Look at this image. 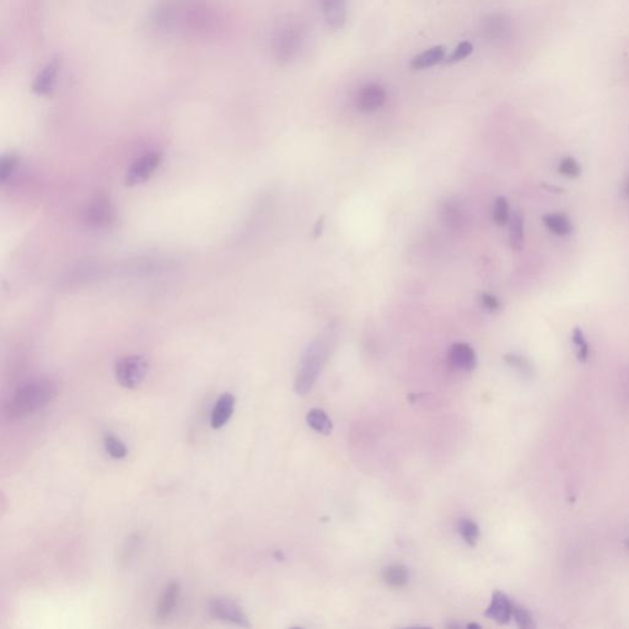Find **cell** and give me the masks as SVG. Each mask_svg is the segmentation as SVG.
Wrapping results in <instances>:
<instances>
[{"mask_svg": "<svg viewBox=\"0 0 629 629\" xmlns=\"http://www.w3.org/2000/svg\"><path fill=\"white\" fill-rule=\"evenodd\" d=\"M58 395V383L53 378H36L16 388L3 407L8 421H19L39 412Z\"/></svg>", "mask_w": 629, "mask_h": 629, "instance_id": "6da1fadb", "label": "cell"}, {"mask_svg": "<svg viewBox=\"0 0 629 629\" xmlns=\"http://www.w3.org/2000/svg\"><path fill=\"white\" fill-rule=\"evenodd\" d=\"M332 342H333V331L329 327V329H327L319 338L316 339L314 343L310 344L309 348L306 349L301 359L299 373L295 381V391L299 395L309 392L314 386L331 354Z\"/></svg>", "mask_w": 629, "mask_h": 629, "instance_id": "7a4b0ae2", "label": "cell"}, {"mask_svg": "<svg viewBox=\"0 0 629 629\" xmlns=\"http://www.w3.org/2000/svg\"><path fill=\"white\" fill-rule=\"evenodd\" d=\"M149 371V363L143 355H126L114 365V376L122 388L134 390L142 385Z\"/></svg>", "mask_w": 629, "mask_h": 629, "instance_id": "3957f363", "label": "cell"}, {"mask_svg": "<svg viewBox=\"0 0 629 629\" xmlns=\"http://www.w3.org/2000/svg\"><path fill=\"white\" fill-rule=\"evenodd\" d=\"M208 611L213 618L221 622L235 624L246 628L251 627L250 621L245 611L234 600L227 597H214L208 604Z\"/></svg>", "mask_w": 629, "mask_h": 629, "instance_id": "277c9868", "label": "cell"}, {"mask_svg": "<svg viewBox=\"0 0 629 629\" xmlns=\"http://www.w3.org/2000/svg\"><path fill=\"white\" fill-rule=\"evenodd\" d=\"M162 161V154L157 150H152L138 157L126 172V186L134 187L147 182L157 171Z\"/></svg>", "mask_w": 629, "mask_h": 629, "instance_id": "5b68a950", "label": "cell"}, {"mask_svg": "<svg viewBox=\"0 0 629 629\" xmlns=\"http://www.w3.org/2000/svg\"><path fill=\"white\" fill-rule=\"evenodd\" d=\"M84 220L95 229H103L111 225L114 221V209L107 197L93 198L84 213Z\"/></svg>", "mask_w": 629, "mask_h": 629, "instance_id": "8992f818", "label": "cell"}, {"mask_svg": "<svg viewBox=\"0 0 629 629\" xmlns=\"http://www.w3.org/2000/svg\"><path fill=\"white\" fill-rule=\"evenodd\" d=\"M275 53L280 62H288L294 57L300 44L299 29L288 25L280 29L274 39Z\"/></svg>", "mask_w": 629, "mask_h": 629, "instance_id": "52a82bcc", "label": "cell"}, {"mask_svg": "<svg viewBox=\"0 0 629 629\" xmlns=\"http://www.w3.org/2000/svg\"><path fill=\"white\" fill-rule=\"evenodd\" d=\"M60 69H62V59L59 57H55L46 64L34 80L32 91L39 96H47L52 93L58 80Z\"/></svg>", "mask_w": 629, "mask_h": 629, "instance_id": "ba28073f", "label": "cell"}, {"mask_svg": "<svg viewBox=\"0 0 629 629\" xmlns=\"http://www.w3.org/2000/svg\"><path fill=\"white\" fill-rule=\"evenodd\" d=\"M180 595H181V585L178 581H170L165 586L154 614V618L157 623H162L170 618V616L173 614L178 604Z\"/></svg>", "mask_w": 629, "mask_h": 629, "instance_id": "9c48e42d", "label": "cell"}, {"mask_svg": "<svg viewBox=\"0 0 629 629\" xmlns=\"http://www.w3.org/2000/svg\"><path fill=\"white\" fill-rule=\"evenodd\" d=\"M386 91L378 84H368L360 90L357 105L363 112H373L383 107L386 102Z\"/></svg>", "mask_w": 629, "mask_h": 629, "instance_id": "30bf717a", "label": "cell"}, {"mask_svg": "<svg viewBox=\"0 0 629 629\" xmlns=\"http://www.w3.org/2000/svg\"><path fill=\"white\" fill-rule=\"evenodd\" d=\"M449 363L452 368L457 370H463V371H471L476 368L477 355L475 349L472 348L470 344L467 343H455L452 344L451 348L447 354Z\"/></svg>", "mask_w": 629, "mask_h": 629, "instance_id": "8fae6325", "label": "cell"}, {"mask_svg": "<svg viewBox=\"0 0 629 629\" xmlns=\"http://www.w3.org/2000/svg\"><path fill=\"white\" fill-rule=\"evenodd\" d=\"M514 604L510 599L501 591H496L491 597V604L486 607V617L496 621L498 623H508L512 617Z\"/></svg>", "mask_w": 629, "mask_h": 629, "instance_id": "7c38bea8", "label": "cell"}, {"mask_svg": "<svg viewBox=\"0 0 629 629\" xmlns=\"http://www.w3.org/2000/svg\"><path fill=\"white\" fill-rule=\"evenodd\" d=\"M235 402V397L231 393L221 395L211 411V425L213 429H220L230 421Z\"/></svg>", "mask_w": 629, "mask_h": 629, "instance_id": "4fadbf2b", "label": "cell"}, {"mask_svg": "<svg viewBox=\"0 0 629 629\" xmlns=\"http://www.w3.org/2000/svg\"><path fill=\"white\" fill-rule=\"evenodd\" d=\"M326 22L331 29H340L347 21V0H322Z\"/></svg>", "mask_w": 629, "mask_h": 629, "instance_id": "5bb4252c", "label": "cell"}, {"mask_svg": "<svg viewBox=\"0 0 629 629\" xmlns=\"http://www.w3.org/2000/svg\"><path fill=\"white\" fill-rule=\"evenodd\" d=\"M446 55V49L442 46H435L423 53L418 54L411 62V68L414 70H424L442 63Z\"/></svg>", "mask_w": 629, "mask_h": 629, "instance_id": "9a60e30c", "label": "cell"}, {"mask_svg": "<svg viewBox=\"0 0 629 629\" xmlns=\"http://www.w3.org/2000/svg\"><path fill=\"white\" fill-rule=\"evenodd\" d=\"M524 225H525V219L524 214L520 211H515L510 216L509 221V242H510L511 249L515 251H521L524 249V242H525V231H524Z\"/></svg>", "mask_w": 629, "mask_h": 629, "instance_id": "2e32d148", "label": "cell"}, {"mask_svg": "<svg viewBox=\"0 0 629 629\" xmlns=\"http://www.w3.org/2000/svg\"><path fill=\"white\" fill-rule=\"evenodd\" d=\"M383 579L392 588H403L408 584L409 573L402 564H390L383 569Z\"/></svg>", "mask_w": 629, "mask_h": 629, "instance_id": "e0dca14e", "label": "cell"}, {"mask_svg": "<svg viewBox=\"0 0 629 629\" xmlns=\"http://www.w3.org/2000/svg\"><path fill=\"white\" fill-rule=\"evenodd\" d=\"M543 224L545 227L557 236H567L571 231V223L569 218L563 213H552L543 216Z\"/></svg>", "mask_w": 629, "mask_h": 629, "instance_id": "ac0fdd59", "label": "cell"}, {"mask_svg": "<svg viewBox=\"0 0 629 629\" xmlns=\"http://www.w3.org/2000/svg\"><path fill=\"white\" fill-rule=\"evenodd\" d=\"M482 29H483L486 39H499L505 36L509 26H508V21L504 16L491 15L484 20V24Z\"/></svg>", "mask_w": 629, "mask_h": 629, "instance_id": "d6986e66", "label": "cell"}, {"mask_svg": "<svg viewBox=\"0 0 629 629\" xmlns=\"http://www.w3.org/2000/svg\"><path fill=\"white\" fill-rule=\"evenodd\" d=\"M306 422L314 432H321L324 435H329L332 432V422L324 409L314 408L306 416Z\"/></svg>", "mask_w": 629, "mask_h": 629, "instance_id": "ffe728a7", "label": "cell"}, {"mask_svg": "<svg viewBox=\"0 0 629 629\" xmlns=\"http://www.w3.org/2000/svg\"><path fill=\"white\" fill-rule=\"evenodd\" d=\"M142 545V537L139 535H133L128 537V540L124 542V545L121 548L119 555H118V562L122 565H127L131 560L135 557L138 550H140Z\"/></svg>", "mask_w": 629, "mask_h": 629, "instance_id": "44dd1931", "label": "cell"}, {"mask_svg": "<svg viewBox=\"0 0 629 629\" xmlns=\"http://www.w3.org/2000/svg\"><path fill=\"white\" fill-rule=\"evenodd\" d=\"M504 360L509 366L515 369L522 378H531L534 376V368L525 357L519 354L509 353L504 357Z\"/></svg>", "mask_w": 629, "mask_h": 629, "instance_id": "7402d4cb", "label": "cell"}, {"mask_svg": "<svg viewBox=\"0 0 629 629\" xmlns=\"http://www.w3.org/2000/svg\"><path fill=\"white\" fill-rule=\"evenodd\" d=\"M103 445L105 450L110 456L116 460H122L124 457H127L128 449L117 437H114L112 434H107L103 437Z\"/></svg>", "mask_w": 629, "mask_h": 629, "instance_id": "603a6c76", "label": "cell"}, {"mask_svg": "<svg viewBox=\"0 0 629 629\" xmlns=\"http://www.w3.org/2000/svg\"><path fill=\"white\" fill-rule=\"evenodd\" d=\"M458 531L467 545H475L479 538V527L471 519H461L458 521Z\"/></svg>", "mask_w": 629, "mask_h": 629, "instance_id": "cb8c5ba5", "label": "cell"}, {"mask_svg": "<svg viewBox=\"0 0 629 629\" xmlns=\"http://www.w3.org/2000/svg\"><path fill=\"white\" fill-rule=\"evenodd\" d=\"M510 216L508 199L505 197H498L494 201V208H493V219L496 221V225L504 226L509 224Z\"/></svg>", "mask_w": 629, "mask_h": 629, "instance_id": "d4e9b609", "label": "cell"}, {"mask_svg": "<svg viewBox=\"0 0 629 629\" xmlns=\"http://www.w3.org/2000/svg\"><path fill=\"white\" fill-rule=\"evenodd\" d=\"M571 339L575 347L578 349V359L581 363H585L589 358V344L586 342L584 332L580 327H575L573 333H571Z\"/></svg>", "mask_w": 629, "mask_h": 629, "instance_id": "484cf974", "label": "cell"}, {"mask_svg": "<svg viewBox=\"0 0 629 629\" xmlns=\"http://www.w3.org/2000/svg\"><path fill=\"white\" fill-rule=\"evenodd\" d=\"M558 172H560V175L568 177V178H576L581 173V167H580L579 162L576 161L574 157H567L560 160V165H558Z\"/></svg>", "mask_w": 629, "mask_h": 629, "instance_id": "4316f807", "label": "cell"}, {"mask_svg": "<svg viewBox=\"0 0 629 629\" xmlns=\"http://www.w3.org/2000/svg\"><path fill=\"white\" fill-rule=\"evenodd\" d=\"M18 165V157L14 154H6L0 159V182L5 183L14 173Z\"/></svg>", "mask_w": 629, "mask_h": 629, "instance_id": "83f0119b", "label": "cell"}, {"mask_svg": "<svg viewBox=\"0 0 629 629\" xmlns=\"http://www.w3.org/2000/svg\"><path fill=\"white\" fill-rule=\"evenodd\" d=\"M472 52H473V44L471 42H468V41H463V42L457 46L456 48L453 49V52L447 58L444 59L442 63L453 64L457 63V62H461L467 57H470Z\"/></svg>", "mask_w": 629, "mask_h": 629, "instance_id": "f1b7e54d", "label": "cell"}, {"mask_svg": "<svg viewBox=\"0 0 629 629\" xmlns=\"http://www.w3.org/2000/svg\"><path fill=\"white\" fill-rule=\"evenodd\" d=\"M512 617H514L516 623L519 624V627H521V628H531V627L535 625L534 624V617L530 614V611L525 609V607H522V606H519V604L514 606Z\"/></svg>", "mask_w": 629, "mask_h": 629, "instance_id": "f546056e", "label": "cell"}, {"mask_svg": "<svg viewBox=\"0 0 629 629\" xmlns=\"http://www.w3.org/2000/svg\"><path fill=\"white\" fill-rule=\"evenodd\" d=\"M482 305L484 309L491 311V312H496L501 307V301L494 295L483 293L481 296Z\"/></svg>", "mask_w": 629, "mask_h": 629, "instance_id": "4dcf8cb0", "label": "cell"}, {"mask_svg": "<svg viewBox=\"0 0 629 629\" xmlns=\"http://www.w3.org/2000/svg\"><path fill=\"white\" fill-rule=\"evenodd\" d=\"M324 216H322V218H321V219H319V220H317V223H316V227H314V237H319V236L321 235L322 229H324Z\"/></svg>", "mask_w": 629, "mask_h": 629, "instance_id": "1f68e13d", "label": "cell"}, {"mask_svg": "<svg viewBox=\"0 0 629 629\" xmlns=\"http://www.w3.org/2000/svg\"><path fill=\"white\" fill-rule=\"evenodd\" d=\"M625 193H627V196L629 197V182L628 185H627V188H625Z\"/></svg>", "mask_w": 629, "mask_h": 629, "instance_id": "d6a6232c", "label": "cell"}, {"mask_svg": "<svg viewBox=\"0 0 629 629\" xmlns=\"http://www.w3.org/2000/svg\"><path fill=\"white\" fill-rule=\"evenodd\" d=\"M625 545H627V547H628L629 548V538L628 540L625 541Z\"/></svg>", "mask_w": 629, "mask_h": 629, "instance_id": "836d02e7", "label": "cell"}]
</instances>
